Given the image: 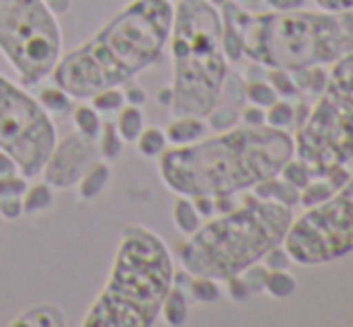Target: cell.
Segmentation results:
<instances>
[{
    "instance_id": "obj_1",
    "label": "cell",
    "mask_w": 353,
    "mask_h": 327,
    "mask_svg": "<svg viewBox=\"0 0 353 327\" xmlns=\"http://www.w3.org/2000/svg\"><path fill=\"white\" fill-rule=\"evenodd\" d=\"M293 157V137L281 128H228L210 140L173 145L159 159L163 186L185 197H221L279 176Z\"/></svg>"
},
{
    "instance_id": "obj_2",
    "label": "cell",
    "mask_w": 353,
    "mask_h": 327,
    "mask_svg": "<svg viewBox=\"0 0 353 327\" xmlns=\"http://www.w3.org/2000/svg\"><path fill=\"white\" fill-rule=\"evenodd\" d=\"M171 0H130L82 46L58 58L51 77L77 101L123 87L161 58L171 37Z\"/></svg>"
},
{
    "instance_id": "obj_3",
    "label": "cell",
    "mask_w": 353,
    "mask_h": 327,
    "mask_svg": "<svg viewBox=\"0 0 353 327\" xmlns=\"http://www.w3.org/2000/svg\"><path fill=\"white\" fill-rule=\"evenodd\" d=\"M221 24L238 37L243 56L267 70L332 66L353 51V8L248 12L226 0Z\"/></svg>"
},
{
    "instance_id": "obj_4",
    "label": "cell",
    "mask_w": 353,
    "mask_h": 327,
    "mask_svg": "<svg viewBox=\"0 0 353 327\" xmlns=\"http://www.w3.org/2000/svg\"><path fill=\"white\" fill-rule=\"evenodd\" d=\"M173 281V257L161 236L142 224L125 226L106 284L82 327H152Z\"/></svg>"
},
{
    "instance_id": "obj_5",
    "label": "cell",
    "mask_w": 353,
    "mask_h": 327,
    "mask_svg": "<svg viewBox=\"0 0 353 327\" xmlns=\"http://www.w3.org/2000/svg\"><path fill=\"white\" fill-rule=\"evenodd\" d=\"M293 212L288 205L248 195L226 215L202 224L178 248L183 270L190 277L226 281L260 262L274 246H281Z\"/></svg>"
},
{
    "instance_id": "obj_6",
    "label": "cell",
    "mask_w": 353,
    "mask_h": 327,
    "mask_svg": "<svg viewBox=\"0 0 353 327\" xmlns=\"http://www.w3.org/2000/svg\"><path fill=\"white\" fill-rule=\"evenodd\" d=\"M221 12L210 0H178L173 5L171 111L173 116H200L221 99L228 61L221 43Z\"/></svg>"
},
{
    "instance_id": "obj_7",
    "label": "cell",
    "mask_w": 353,
    "mask_h": 327,
    "mask_svg": "<svg viewBox=\"0 0 353 327\" xmlns=\"http://www.w3.org/2000/svg\"><path fill=\"white\" fill-rule=\"evenodd\" d=\"M293 157L305 164L312 176L346 166L353 157V51L332 63L320 101L298 126Z\"/></svg>"
},
{
    "instance_id": "obj_8",
    "label": "cell",
    "mask_w": 353,
    "mask_h": 327,
    "mask_svg": "<svg viewBox=\"0 0 353 327\" xmlns=\"http://www.w3.org/2000/svg\"><path fill=\"white\" fill-rule=\"evenodd\" d=\"M63 48V34L46 0H0V51L22 84L51 77Z\"/></svg>"
},
{
    "instance_id": "obj_9",
    "label": "cell",
    "mask_w": 353,
    "mask_h": 327,
    "mask_svg": "<svg viewBox=\"0 0 353 327\" xmlns=\"http://www.w3.org/2000/svg\"><path fill=\"white\" fill-rule=\"evenodd\" d=\"M281 246L298 265H322L353 252V176L332 197L293 219Z\"/></svg>"
},
{
    "instance_id": "obj_10",
    "label": "cell",
    "mask_w": 353,
    "mask_h": 327,
    "mask_svg": "<svg viewBox=\"0 0 353 327\" xmlns=\"http://www.w3.org/2000/svg\"><path fill=\"white\" fill-rule=\"evenodd\" d=\"M56 140L53 118L39 99L0 75V150L12 157L24 178L41 176Z\"/></svg>"
},
{
    "instance_id": "obj_11",
    "label": "cell",
    "mask_w": 353,
    "mask_h": 327,
    "mask_svg": "<svg viewBox=\"0 0 353 327\" xmlns=\"http://www.w3.org/2000/svg\"><path fill=\"white\" fill-rule=\"evenodd\" d=\"M99 159L101 157H99L97 140H89L74 130L63 140H56L51 155L43 164L41 176L53 190H70L77 186L82 173Z\"/></svg>"
},
{
    "instance_id": "obj_12",
    "label": "cell",
    "mask_w": 353,
    "mask_h": 327,
    "mask_svg": "<svg viewBox=\"0 0 353 327\" xmlns=\"http://www.w3.org/2000/svg\"><path fill=\"white\" fill-rule=\"evenodd\" d=\"M346 178H349V171H346L344 166H336L327 173L312 176L310 181H307V186L301 188V200L298 202L305 205V207L317 205V202H322V200H327V197L334 195V192L346 183Z\"/></svg>"
},
{
    "instance_id": "obj_13",
    "label": "cell",
    "mask_w": 353,
    "mask_h": 327,
    "mask_svg": "<svg viewBox=\"0 0 353 327\" xmlns=\"http://www.w3.org/2000/svg\"><path fill=\"white\" fill-rule=\"evenodd\" d=\"M111 173L113 171H111V166H108V161H103V159L94 161L92 166L82 173V178L77 181L79 200L92 202V200H97L99 195H103L108 183H111Z\"/></svg>"
},
{
    "instance_id": "obj_14",
    "label": "cell",
    "mask_w": 353,
    "mask_h": 327,
    "mask_svg": "<svg viewBox=\"0 0 353 327\" xmlns=\"http://www.w3.org/2000/svg\"><path fill=\"white\" fill-rule=\"evenodd\" d=\"M207 123L200 116H173L166 128V140L173 145H190V142L205 137Z\"/></svg>"
},
{
    "instance_id": "obj_15",
    "label": "cell",
    "mask_w": 353,
    "mask_h": 327,
    "mask_svg": "<svg viewBox=\"0 0 353 327\" xmlns=\"http://www.w3.org/2000/svg\"><path fill=\"white\" fill-rule=\"evenodd\" d=\"M250 190H252V195L262 197V200H274L288 207L298 205V200H301V190H298L296 186H291L286 178H279V176L267 178V181L252 186Z\"/></svg>"
},
{
    "instance_id": "obj_16",
    "label": "cell",
    "mask_w": 353,
    "mask_h": 327,
    "mask_svg": "<svg viewBox=\"0 0 353 327\" xmlns=\"http://www.w3.org/2000/svg\"><path fill=\"white\" fill-rule=\"evenodd\" d=\"M63 327L65 325V313L53 304H37L19 313L12 320V327Z\"/></svg>"
},
{
    "instance_id": "obj_17",
    "label": "cell",
    "mask_w": 353,
    "mask_h": 327,
    "mask_svg": "<svg viewBox=\"0 0 353 327\" xmlns=\"http://www.w3.org/2000/svg\"><path fill=\"white\" fill-rule=\"evenodd\" d=\"M173 224H176V229L181 231L183 236L195 234L202 226V217H200V212H197L192 197L178 195V200L173 202Z\"/></svg>"
},
{
    "instance_id": "obj_18",
    "label": "cell",
    "mask_w": 353,
    "mask_h": 327,
    "mask_svg": "<svg viewBox=\"0 0 353 327\" xmlns=\"http://www.w3.org/2000/svg\"><path fill=\"white\" fill-rule=\"evenodd\" d=\"M188 296L183 294L181 286H176V281H173L171 291L166 294V299H163L161 304V315L163 320H166V325L171 327H181L188 323Z\"/></svg>"
},
{
    "instance_id": "obj_19",
    "label": "cell",
    "mask_w": 353,
    "mask_h": 327,
    "mask_svg": "<svg viewBox=\"0 0 353 327\" xmlns=\"http://www.w3.org/2000/svg\"><path fill=\"white\" fill-rule=\"evenodd\" d=\"M116 130H118V135L123 137V142H135L137 135H140V132L144 130L142 106H132V103H125V106L118 111Z\"/></svg>"
},
{
    "instance_id": "obj_20",
    "label": "cell",
    "mask_w": 353,
    "mask_h": 327,
    "mask_svg": "<svg viewBox=\"0 0 353 327\" xmlns=\"http://www.w3.org/2000/svg\"><path fill=\"white\" fill-rule=\"evenodd\" d=\"M51 205H53V188L46 181L27 186V190L22 192L24 215H39V212H46Z\"/></svg>"
},
{
    "instance_id": "obj_21",
    "label": "cell",
    "mask_w": 353,
    "mask_h": 327,
    "mask_svg": "<svg viewBox=\"0 0 353 327\" xmlns=\"http://www.w3.org/2000/svg\"><path fill=\"white\" fill-rule=\"evenodd\" d=\"M39 103H41L48 116H68L72 111V97L58 84L43 87L41 94H39Z\"/></svg>"
},
{
    "instance_id": "obj_22",
    "label": "cell",
    "mask_w": 353,
    "mask_h": 327,
    "mask_svg": "<svg viewBox=\"0 0 353 327\" xmlns=\"http://www.w3.org/2000/svg\"><path fill=\"white\" fill-rule=\"evenodd\" d=\"M74 130L79 132V135L89 137V140H97L99 132H101V116H99V111L92 106V103H79L77 108H74Z\"/></svg>"
},
{
    "instance_id": "obj_23",
    "label": "cell",
    "mask_w": 353,
    "mask_h": 327,
    "mask_svg": "<svg viewBox=\"0 0 353 327\" xmlns=\"http://www.w3.org/2000/svg\"><path fill=\"white\" fill-rule=\"evenodd\" d=\"M298 289V281L296 277L286 270H270L267 272V279H265V291L272 296V299H288L293 296Z\"/></svg>"
},
{
    "instance_id": "obj_24",
    "label": "cell",
    "mask_w": 353,
    "mask_h": 327,
    "mask_svg": "<svg viewBox=\"0 0 353 327\" xmlns=\"http://www.w3.org/2000/svg\"><path fill=\"white\" fill-rule=\"evenodd\" d=\"M123 137L118 135L116 130V123H103L101 126V132H99L97 137V147H99V157H101L103 161H113L118 159V157L123 155Z\"/></svg>"
},
{
    "instance_id": "obj_25",
    "label": "cell",
    "mask_w": 353,
    "mask_h": 327,
    "mask_svg": "<svg viewBox=\"0 0 353 327\" xmlns=\"http://www.w3.org/2000/svg\"><path fill=\"white\" fill-rule=\"evenodd\" d=\"M137 145V152L147 159H157L163 150H166L168 140H166V132L159 130V128H144V130L137 135L135 140Z\"/></svg>"
},
{
    "instance_id": "obj_26",
    "label": "cell",
    "mask_w": 353,
    "mask_h": 327,
    "mask_svg": "<svg viewBox=\"0 0 353 327\" xmlns=\"http://www.w3.org/2000/svg\"><path fill=\"white\" fill-rule=\"evenodd\" d=\"M293 116H296V106H293L291 101H286V99L279 97L272 106L265 108V126L286 130V128L293 126Z\"/></svg>"
},
{
    "instance_id": "obj_27",
    "label": "cell",
    "mask_w": 353,
    "mask_h": 327,
    "mask_svg": "<svg viewBox=\"0 0 353 327\" xmlns=\"http://www.w3.org/2000/svg\"><path fill=\"white\" fill-rule=\"evenodd\" d=\"M245 99L255 106H272V103L279 99V92L274 89L272 82H265V80H250L245 82Z\"/></svg>"
},
{
    "instance_id": "obj_28",
    "label": "cell",
    "mask_w": 353,
    "mask_h": 327,
    "mask_svg": "<svg viewBox=\"0 0 353 327\" xmlns=\"http://www.w3.org/2000/svg\"><path fill=\"white\" fill-rule=\"evenodd\" d=\"M92 106L97 108L99 113H116L125 106V97H123V89L121 87H108V89H101L97 92L92 99Z\"/></svg>"
},
{
    "instance_id": "obj_29",
    "label": "cell",
    "mask_w": 353,
    "mask_h": 327,
    "mask_svg": "<svg viewBox=\"0 0 353 327\" xmlns=\"http://www.w3.org/2000/svg\"><path fill=\"white\" fill-rule=\"evenodd\" d=\"M190 296L197 304H214L221 296V289H219V281L212 279V277H192Z\"/></svg>"
},
{
    "instance_id": "obj_30",
    "label": "cell",
    "mask_w": 353,
    "mask_h": 327,
    "mask_svg": "<svg viewBox=\"0 0 353 327\" xmlns=\"http://www.w3.org/2000/svg\"><path fill=\"white\" fill-rule=\"evenodd\" d=\"M281 178H286L291 186H296L298 190L301 188H305L307 186V181L312 178V171L305 166L301 159H296V157H291L286 164H283V168H281V173H279Z\"/></svg>"
},
{
    "instance_id": "obj_31",
    "label": "cell",
    "mask_w": 353,
    "mask_h": 327,
    "mask_svg": "<svg viewBox=\"0 0 353 327\" xmlns=\"http://www.w3.org/2000/svg\"><path fill=\"white\" fill-rule=\"evenodd\" d=\"M207 118H210V126L214 130H228V128H233L238 123V118H241V113L233 108V103H226V106H214L210 113H207Z\"/></svg>"
},
{
    "instance_id": "obj_32",
    "label": "cell",
    "mask_w": 353,
    "mask_h": 327,
    "mask_svg": "<svg viewBox=\"0 0 353 327\" xmlns=\"http://www.w3.org/2000/svg\"><path fill=\"white\" fill-rule=\"evenodd\" d=\"M221 94L228 99V103H243L245 101V82L241 75H226L221 87Z\"/></svg>"
},
{
    "instance_id": "obj_33",
    "label": "cell",
    "mask_w": 353,
    "mask_h": 327,
    "mask_svg": "<svg viewBox=\"0 0 353 327\" xmlns=\"http://www.w3.org/2000/svg\"><path fill=\"white\" fill-rule=\"evenodd\" d=\"M267 267H260L257 262H252L250 267H245V270L241 272L243 281L248 284V289H250V294H257V291L265 289V279H267Z\"/></svg>"
},
{
    "instance_id": "obj_34",
    "label": "cell",
    "mask_w": 353,
    "mask_h": 327,
    "mask_svg": "<svg viewBox=\"0 0 353 327\" xmlns=\"http://www.w3.org/2000/svg\"><path fill=\"white\" fill-rule=\"evenodd\" d=\"M27 190V181L19 173H10V176H0V197L17 195L22 197V192Z\"/></svg>"
},
{
    "instance_id": "obj_35",
    "label": "cell",
    "mask_w": 353,
    "mask_h": 327,
    "mask_svg": "<svg viewBox=\"0 0 353 327\" xmlns=\"http://www.w3.org/2000/svg\"><path fill=\"white\" fill-rule=\"evenodd\" d=\"M272 84H274V89L279 92V97H293V94H298L296 84H293V77H291V70H272Z\"/></svg>"
},
{
    "instance_id": "obj_36",
    "label": "cell",
    "mask_w": 353,
    "mask_h": 327,
    "mask_svg": "<svg viewBox=\"0 0 353 327\" xmlns=\"http://www.w3.org/2000/svg\"><path fill=\"white\" fill-rule=\"evenodd\" d=\"M24 215L22 210V197L17 195H8V197H0V217L3 219H19Z\"/></svg>"
},
{
    "instance_id": "obj_37",
    "label": "cell",
    "mask_w": 353,
    "mask_h": 327,
    "mask_svg": "<svg viewBox=\"0 0 353 327\" xmlns=\"http://www.w3.org/2000/svg\"><path fill=\"white\" fill-rule=\"evenodd\" d=\"M226 289H228V296H231L233 301H248L250 299V289H248V284L243 281V277L241 275H233V277H228L226 279Z\"/></svg>"
},
{
    "instance_id": "obj_38",
    "label": "cell",
    "mask_w": 353,
    "mask_h": 327,
    "mask_svg": "<svg viewBox=\"0 0 353 327\" xmlns=\"http://www.w3.org/2000/svg\"><path fill=\"white\" fill-rule=\"evenodd\" d=\"M288 262H291V257H288V252L283 250V246H274L265 255V267H267V270H286Z\"/></svg>"
},
{
    "instance_id": "obj_39",
    "label": "cell",
    "mask_w": 353,
    "mask_h": 327,
    "mask_svg": "<svg viewBox=\"0 0 353 327\" xmlns=\"http://www.w3.org/2000/svg\"><path fill=\"white\" fill-rule=\"evenodd\" d=\"M123 97H125V103H132V106H142V103H147V92L140 87V84L135 82H125L123 84Z\"/></svg>"
},
{
    "instance_id": "obj_40",
    "label": "cell",
    "mask_w": 353,
    "mask_h": 327,
    "mask_svg": "<svg viewBox=\"0 0 353 327\" xmlns=\"http://www.w3.org/2000/svg\"><path fill=\"white\" fill-rule=\"evenodd\" d=\"M241 118H243V123H248V126H265V108L250 103V106L243 108Z\"/></svg>"
},
{
    "instance_id": "obj_41",
    "label": "cell",
    "mask_w": 353,
    "mask_h": 327,
    "mask_svg": "<svg viewBox=\"0 0 353 327\" xmlns=\"http://www.w3.org/2000/svg\"><path fill=\"white\" fill-rule=\"evenodd\" d=\"M17 164H14L12 157L8 155V152L0 150V176H10V173H17Z\"/></svg>"
},
{
    "instance_id": "obj_42",
    "label": "cell",
    "mask_w": 353,
    "mask_h": 327,
    "mask_svg": "<svg viewBox=\"0 0 353 327\" xmlns=\"http://www.w3.org/2000/svg\"><path fill=\"white\" fill-rule=\"evenodd\" d=\"M322 10H351L353 0H315Z\"/></svg>"
},
{
    "instance_id": "obj_43",
    "label": "cell",
    "mask_w": 353,
    "mask_h": 327,
    "mask_svg": "<svg viewBox=\"0 0 353 327\" xmlns=\"http://www.w3.org/2000/svg\"><path fill=\"white\" fill-rule=\"evenodd\" d=\"M265 3L274 10H298V8H303L305 0H265Z\"/></svg>"
},
{
    "instance_id": "obj_44",
    "label": "cell",
    "mask_w": 353,
    "mask_h": 327,
    "mask_svg": "<svg viewBox=\"0 0 353 327\" xmlns=\"http://www.w3.org/2000/svg\"><path fill=\"white\" fill-rule=\"evenodd\" d=\"M46 5L51 8L53 14H65L72 8V0H46Z\"/></svg>"
},
{
    "instance_id": "obj_45",
    "label": "cell",
    "mask_w": 353,
    "mask_h": 327,
    "mask_svg": "<svg viewBox=\"0 0 353 327\" xmlns=\"http://www.w3.org/2000/svg\"><path fill=\"white\" fill-rule=\"evenodd\" d=\"M171 99H173L171 87H168V89H161V92H159V103H161V106H168V108H171Z\"/></svg>"
},
{
    "instance_id": "obj_46",
    "label": "cell",
    "mask_w": 353,
    "mask_h": 327,
    "mask_svg": "<svg viewBox=\"0 0 353 327\" xmlns=\"http://www.w3.org/2000/svg\"><path fill=\"white\" fill-rule=\"evenodd\" d=\"M210 3H212V5H216V8H221V5L226 3V0H210Z\"/></svg>"
},
{
    "instance_id": "obj_47",
    "label": "cell",
    "mask_w": 353,
    "mask_h": 327,
    "mask_svg": "<svg viewBox=\"0 0 353 327\" xmlns=\"http://www.w3.org/2000/svg\"><path fill=\"white\" fill-rule=\"evenodd\" d=\"M243 3H257V0H243Z\"/></svg>"
},
{
    "instance_id": "obj_48",
    "label": "cell",
    "mask_w": 353,
    "mask_h": 327,
    "mask_svg": "<svg viewBox=\"0 0 353 327\" xmlns=\"http://www.w3.org/2000/svg\"><path fill=\"white\" fill-rule=\"evenodd\" d=\"M0 226H3V217H0Z\"/></svg>"
}]
</instances>
